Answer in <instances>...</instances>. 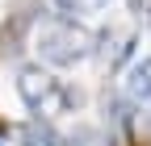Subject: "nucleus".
<instances>
[{
	"label": "nucleus",
	"mask_w": 151,
	"mask_h": 146,
	"mask_svg": "<svg viewBox=\"0 0 151 146\" xmlns=\"http://www.w3.org/2000/svg\"><path fill=\"white\" fill-rule=\"evenodd\" d=\"M101 108H105V121H113V125H122V130H130V121H134V108H130V100L109 96V92H105Z\"/></svg>",
	"instance_id": "0eeeda50"
},
{
	"label": "nucleus",
	"mask_w": 151,
	"mask_h": 146,
	"mask_svg": "<svg viewBox=\"0 0 151 146\" xmlns=\"http://www.w3.org/2000/svg\"><path fill=\"white\" fill-rule=\"evenodd\" d=\"M97 33L84 29L80 21H50L42 33H38V50H42V59L55 63V67H71L88 59V54H97Z\"/></svg>",
	"instance_id": "f257e3e1"
},
{
	"label": "nucleus",
	"mask_w": 151,
	"mask_h": 146,
	"mask_svg": "<svg viewBox=\"0 0 151 146\" xmlns=\"http://www.w3.org/2000/svg\"><path fill=\"white\" fill-rule=\"evenodd\" d=\"M130 96H151V59H143L130 71Z\"/></svg>",
	"instance_id": "6e6552de"
},
{
	"label": "nucleus",
	"mask_w": 151,
	"mask_h": 146,
	"mask_svg": "<svg viewBox=\"0 0 151 146\" xmlns=\"http://www.w3.org/2000/svg\"><path fill=\"white\" fill-rule=\"evenodd\" d=\"M147 121H151V113H147Z\"/></svg>",
	"instance_id": "9b49d317"
},
{
	"label": "nucleus",
	"mask_w": 151,
	"mask_h": 146,
	"mask_svg": "<svg viewBox=\"0 0 151 146\" xmlns=\"http://www.w3.org/2000/svg\"><path fill=\"white\" fill-rule=\"evenodd\" d=\"M97 54H101V67H105V71H118L130 54H134V29H130V25H109V29L101 33Z\"/></svg>",
	"instance_id": "7ed1b4c3"
},
{
	"label": "nucleus",
	"mask_w": 151,
	"mask_h": 146,
	"mask_svg": "<svg viewBox=\"0 0 151 146\" xmlns=\"http://www.w3.org/2000/svg\"><path fill=\"white\" fill-rule=\"evenodd\" d=\"M105 4H109V0H59L63 13H101Z\"/></svg>",
	"instance_id": "1a4fd4ad"
},
{
	"label": "nucleus",
	"mask_w": 151,
	"mask_h": 146,
	"mask_svg": "<svg viewBox=\"0 0 151 146\" xmlns=\"http://www.w3.org/2000/svg\"><path fill=\"white\" fill-rule=\"evenodd\" d=\"M4 134H9V121H0V138H4Z\"/></svg>",
	"instance_id": "9d476101"
},
{
	"label": "nucleus",
	"mask_w": 151,
	"mask_h": 146,
	"mask_svg": "<svg viewBox=\"0 0 151 146\" xmlns=\"http://www.w3.org/2000/svg\"><path fill=\"white\" fill-rule=\"evenodd\" d=\"M34 17H38V4H25L21 13H13L9 21L0 25V63L25 50V29L34 25Z\"/></svg>",
	"instance_id": "20e7f679"
},
{
	"label": "nucleus",
	"mask_w": 151,
	"mask_h": 146,
	"mask_svg": "<svg viewBox=\"0 0 151 146\" xmlns=\"http://www.w3.org/2000/svg\"><path fill=\"white\" fill-rule=\"evenodd\" d=\"M59 142H63V138L55 134L42 117H34V121L21 125V146H59Z\"/></svg>",
	"instance_id": "39448f33"
},
{
	"label": "nucleus",
	"mask_w": 151,
	"mask_h": 146,
	"mask_svg": "<svg viewBox=\"0 0 151 146\" xmlns=\"http://www.w3.org/2000/svg\"><path fill=\"white\" fill-rule=\"evenodd\" d=\"M17 96L34 113H55V108H76L80 104V92L76 88H59V79L42 63H29V67L17 71Z\"/></svg>",
	"instance_id": "f03ea898"
},
{
	"label": "nucleus",
	"mask_w": 151,
	"mask_h": 146,
	"mask_svg": "<svg viewBox=\"0 0 151 146\" xmlns=\"http://www.w3.org/2000/svg\"><path fill=\"white\" fill-rule=\"evenodd\" d=\"M67 146H113V134L101 130V125H76Z\"/></svg>",
	"instance_id": "423d86ee"
}]
</instances>
